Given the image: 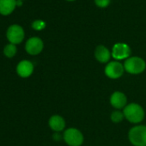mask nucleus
Listing matches in <instances>:
<instances>
[{
	"instance_id": "14",
	"label": "nucleus",
	"mask_w": 146,
	"mask_h": 146,
	"mask_svg": "<svg viewBox=\"0 0 146 146\" xmlns=\"http://www.w3.org/2000/svg\"><path fill=\"white\" fill-rule=\"evenodd\" d=\"M4 53L6 57L8 58H12L16 55L17 53V46L14 44H8L5 46L4 48Z\"/></svg>"
},
{
	"instance_id": "4",
	"label": "nucleus",
	"mask_w": 146,
	"mask_h": 146,
	"mask_svg": "<svg viewBox=\"0 0 146 146\" xmlns=\"http://www.w3.org/2000/svg\"><path fill=\"white\" fill-rule=\"evenodd\" d=\"M63 138L70 146H81L84 143L83 133L76 128H69L64 131Z\"/></svg>"
},
{
	"instance_id": "6",
	"label": "nucleus",
	"mask_w": 146,
	"mask_h": 146,
	"mask_svg": "<svg viewBox=\"0 0 146 146\" xmlns=\"http://www.w3.org/2000/svg\"><path fill=\"white\" fill-rule=\"evenodd\" d=\"M6 36L8 40L11 44L17 45V44H20L23 40L25 34L23 29L20 25L13 24L10 26L9 29H7Z\"/></svg>"
},
{
	"instance_id": "1",
	"label": "nucleus",
	"mask_w": 146,
	"mask_h": 146,
	"mask_svg": "<svg viewBox=\"0 0 146 146\" xmlns=\"http://www.w3.org/2000/svg\"><path fill=\"white\" fill-rule=\"evenodd\" d=\"M123 113L125 118L129 122L133 124H138L141 121H143L145 114L142 106L134 102L127 104L123 109Z\"/></svg>"
},
{
	"instance_id": "8",
	"label": "nucleus",
	"mask_w": 146,
	"mask_h": 146,
	"mask_svg": "<svg viewBox=\"0 0 146 146\" xmlns=\"http://www.w3.org/2000/svg\"><path fill=\"white\" fill-rule=\"evenodd\" d=\"M44 43L42 40L39 37H31L29 38L25 45L26 52L30 55H37L40 53L43 50Z\"/></svg>"
},
{
	"instance_id": "7",
	"label": "nucleus",
	"mask_w": 146,
	"mask_h": 146,
	"mask_svg": "<svg viewBox=\"0 0 146 146\" xmlns=\"http://www.w3.org/2000/svg\"><path fill=\"white\" fill-rule=\"evenodd\" d=\"M131 47L127 44L122 43V42L116 43L113 46L112 52H111L112 57L117 61L127 59L128 58L131 57Z\"/></svg>"
},
{
	"instance_id": "10",
	"label": "nucleus",
	"mask_w": 146,
	"mask_h": 146,
	"mask_svg": "<svg viewBox=\"0 0 146 146\" xmlns=\"http://www.w3.org/2000/svg\"><path fill=\"white\" fill-rule=\"evenodd\" d=\"M34 71V64L29 60L21 61L17 66V74L22 78H29Z\"/></svg>"
},
{
	"instance_id": "9",
	"label": "nucleus",
	"mask_w": 146,
	"mask_h": 146,
	"mask_svg": "<svg viewBox=\"0 0 146 146\" xmlns=\"http://www.w3.org/2000/svg\"><path fill=\"white\" fill-rule=\"evenodd\" d=\"M110 104L116 108L117 110L124 109L125 107L127 105V98L126 96L120 92V91H115L112 94L110 97Z\"/></svg>"
},
{
	"instance_id": "18",
	"label": "nucleus",
	"mask_w": 146,
	"mask_h": 146,
	"mask_svg": "<svg viewBox=\"0 0 146 146\" xmlns=\"http://www.w3.org/2000/svg\"><path fill=\"white\" fill-rule=\"evenodd\" d=\"M66 1H69V2H73V1H75V0H66Z\"/></svg>"
},
{
	"instance_id": "5",
	"label": "nucleus",
	"mask_w": 146,
	"mask_h": 146,
	"mask_svg": "<svg viewBox=\"0 0 146 146\" xmlns=\"http://www.w3.org/2000/svg\"><path fill=\"white\" fill-rule=\"evenodd\" d=\"M125 71L124 64H122L119 61H111L108 62L105 67V74L108 78L111 79H118L119 78Z\"/></svg>"
},
{
	"instance_id": "17",
	"label": "nucleus",
	"mask_w": 146,
	"mask_h": 146,
	"mask_svg": "<svg viewBox=\"0 0 146 146\" xmlns=\"http://www.w3.org/2000/svg\"><path fill=\"white\" fill-rule=\"evenodd\" d=\"M111 0H95V4L99 8H107L110 5Z\"/></svg>"
},
{
	"instance_id": "3",
	"label": "nucleus",
	"mask_w": 146,
	"mask_h": 146,
	"mask_svg": "<svg viewBox=\"0 0 146 146\" xmlns=\"http://www.w3.org/2000/svg\"><path fill=\"white\" fill-rule=\"evenodd\" d=\"M128 137L134 146H146V126L141 125L133 126L129 131Z\"/></svg>"
},
{
	"instance_id": "12",
	"label": "nucleus",
	"mask_w": 146,
	"mask_h": 146,
	"mask_svg": "<svg viewBox=\"0 0 146 146\" xmlns=\"http://www.w3.org/2000/svg\"><path fill=\"white\" fill-rule=\"evenodd\" d=\"M17 0H0V14L8 16L11 14L17 7Z\"/></svg>"
},
{
	"instance_id": "16",
	"label": "nucleus",
	"mask_w": 146,
	"mask_h": 146,
	"mask_svg": "<svg viewBox=\"0 0 146 146\" xmlns=\"http://www.w3.org/2000/svg\"><path fill=\"white\" fill-rule=\"evenodd\" d=\"M32 28L37 31L42 30L46 28V23L42 20H35L32 23Z\"/></svg>"
},
{
	"instance_id": "2",
	"label": "nucleus",
	"mask_w": 146,
	"mask_h": 146,
	"mask_svg": "<svg viewBox=\"0 0 146 146\" xmlns=\"http://www.w3.org/2000/svg\"><path fill=\"white\" fill-rule=\"evenodd\" d=\"M124 68L125 70L130 73V74L137 75V74H140V73H142L145 70L146 63L140 57L131 56L127 59H125L124 63Z\"/></svg>"
},
{
	"instance_id": "11",
	"label": "nucleus",
	"mask_w": 146,
	"mask_h": 146,
	"mask_svg": "<svg viewBox=\"0 0 146 146\" xmlns=\"http://www.w3.org/2000/svg\"><path fill=\"white\" fill-rule=\"evenodd\" d=\"M95 57L97 61H99L100 63L105 64V63L109 62L112 57V53L107 46L103 45H99L96 46L95 50Z\"/></svg>"
},
{
	"instance_id": "15",
	"label": "nucleus",
	"mask_w": 146,
	"mask_h": 146,
	"mask_svg": "<svg viewBox=\"0 0 146 146\" xmlns=\"http://www.w3.org/2000/svg\"><path fill=\"white\" fill-rule=\"evenodd\" d=\"M110 118H111V120L114 123H119L121 122L124 118H125V115H124V113L119 111V110H115L113 112H112L111 115H110Z\"/></svg>"
},
{
	"instance_id": "19",
	"label": "nucleus",
	"mask_w": 146,
	"mask_h": 146,
	"mask_svg": "<svg viewBox=\"0 0 146 146\" xmlns=\"http://www.w3.org/2000/svg\"><path fill=\"white\" fill-rule=\"evenodd\" d=\"M20 1H23V0H20Z\"/></svg>"
},
{
	"instance_id": "13",
	"label": "nucleus",
	"mask_w": 146,
	"mask_h": 146,
	"mask_svg": "<svg viewBox=\"0 0 146 146\" xmlns=\"http://www.w3.org/2000/svg\"><path fill=\"white\" fill-rule=\"evenodd\" d=\"M49 126L56 132L63 131L65 127V121L60 115H52L49 119Z\"/></svg>"
}]
</instances>
